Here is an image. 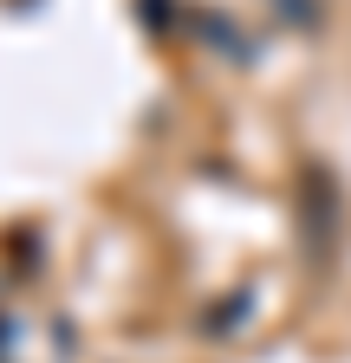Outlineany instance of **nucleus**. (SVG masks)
Listing matches in <instances>:
<instances>
[]
</instances>
